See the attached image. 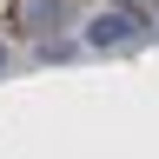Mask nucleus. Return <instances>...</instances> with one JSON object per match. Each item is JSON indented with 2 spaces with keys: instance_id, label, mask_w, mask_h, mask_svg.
I'll list each match as a JSON object with an SVG mask.
<instances>
[{
  "instance_id": "1",
  "label": "nucleus",
  "mask_w": 159,
  "mask_h": 159,
  "mask_svg": "<svg viewBox=\"0 0 159 159\" xmlns=\"http://www.w3.org/2000/svg\"><path fill=\"white\" fill-rule=\"evenodd\" d=\"M60 20H66V0H13L7 7V27L20 33H53Z\"/></svg>"
},
{
  "instance_id": "2",
  "label": "nucleus",
  "mask_w": 159,
  "mask_h": 159,
  "mask_svg": "<svg viewBox=\"0 0 159 159\" xmlns=\"http://www.w3.org/2000/svg\"><path fill=\"white\" fill-rule=\"evenodd\" d=\"M133 40H139V13L133 7H113V13H99L86 27V47H133Z\"/></svg>"
},
{
  "instance_id": "3",
  "label": "nucleus",
  "mask_w": 159,
  "mask_h": 159,
  "mask_svg": "<svg viewBox=\"0 0 159 159\" xmlns=\"http://www.w3.org/2000/svg\"><path fill=\"white\" fill-rule=\"evenodd\" d=\"M119 7H133V13H139V7H146V0H119Z\"/></svg>"
},
{
  "instance_id": "4",
  "label": "nucleus",
  "mask_w": 159,
  "mask_h": 159,
  "mask_svg": "<svg viewBox=\"0 0 159 159\" xmlns=\"http://www.w3.org/2000/svg\"><path fill=\"white\" fill-rule=\"evenodd\" d=\"M0 66H7V47H0Z\"/></svg>"
}]
</instances>
